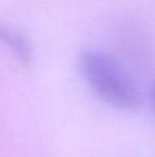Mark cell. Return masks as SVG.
<instances>
[{
    "label": "cell",
    "instance_id": "3957f363",
    "mask_svg": "<svg viewBox=\"0 0 155 157\" xmlns=\"http://www.w3.org/2000/svg\"><path fill=\"white\" fill-rule=\"evenodd\" d=\"M151 97H153V105H154V112H155V81L153 84V90H151Z\"/></svg>",
    "mask_w": 155,
    "mask_h": 157
},
{
    "label": "cell",
    "instance_id": "7a4b0ae2",
    "mask_svg": "<svg viewBox=\"0 0 155 157\" xmlns=\"http://www.w3.org/2000/svg\"><path fill=\"white\" fill-rule=\"evenodd\" d=\"M0 44L18 61L19 65L32 68L34 62V50L32 41L23 32L13 25L0 22Z\"/></svg>",
    "mask_w": 155,
    "mask_h": 157
},
{
    "label": "cell",
    "instance_id": "6da1fadb",
    "mask_svg": "<svg viewBox=\"0 0 155 157\" xmlns=\"http://www.w3.org/2000/svg\"><path fill=\"white\" fill-rule=\"evenodd\" d=\"M80 69L87 84L109 106L135 112L142 105L137 83L117 57L98 48H87L80 55Z\"/></svg>",
    "mask_w": 155,
    "mask_h": 157
}]
</instances>
